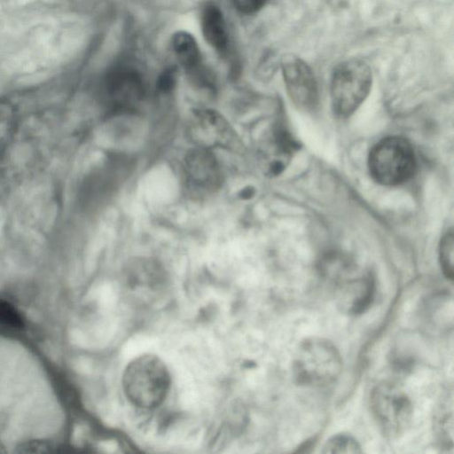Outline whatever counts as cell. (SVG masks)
<instances>
[{
	"label": "cell",
	"mask_w": 454,
	"mask_h": 454,
	"mask_svg": "<svg viewBox=\"0 0 454 454\" xmlns=\"http://www.w3.org/2000/svg\"><path fill=\"white\" fill-rule=\"evenodd\" d=\"M121 384L126 398L132 405L150 410L165 400L170 387V375L159 356L143 354L127 364Z\"/></svg>",
	"instance_id": "obj_1"
},
{
	"label": "cell",
	"mask_w": 454,
	"mask_h": 454,
	"mask_svg": "<svg viewBox=\"0 0 454 454\" xmlns=\"http://www.w3.org/2000/svg\"><path fill=\"white\" fill-rule=\"evenodd\" d=\"M293 370L298 383L308 387H325L339 378L342 360L332 342L321 338H310L300 345Z\"/></svg>",
	"instance_id": "obj_2"
},
{
	"label": "cell",
	"mask_w": 454,
	"mask_h": 454,
	"mask_svg": "<svg viewBox=\"0 0 454 454\" xmlns=\"http://www.w3.org/2000/svg\"><path fill=\"white\" fill-rule=\"evenodd\" d=\"M368 167L372 177L384 185H396L408 180L415 171L416 158L410 143L403 137H389L372 149Z\"/></svg>",
	"instance_id": "obj_3"
},
{
	"label": "cell",
	"mask_w": 454,
	"mask_h": 454,
	"mask_svg": "<svg viewBox=\"0 0 454 454\" xmlns=\"http://www.w3.org/2000/svg\"><path fill=\"white\" fill-rule=\"evenodd\" d=\"M369 65L359 59H349L334 69L331 81L333 109L338 115L352 114L367 97L372 86Z\"/></svg>",
	"instance_id": "obj_4"
},
{
	"label": "cell",
	"mask_w": 454,
	"mask_h": 454,
	"mask_svg": "<svg viewBox=\"0 0 454 454\" xmlns=\"http://www.w3.org/2000/svg\"><path fill=\"white\" fill-rule=\"evenodd\" d=\"M370 407L376 424L388 438H397L409 427L412 405L409 396L399 387L382 382L373 387Z\"/></svg>",
	"instance_id": "obj_5"
},
{
	"label": "cell",
	"mask_w": 454,
	"mask_h": 454,
	"mask_svg": "<svg viewBox=\"0 0 454 454\" xmlns=\"http://www.w3.org/2000/svg\"><path fill=\"white\" fill-rule=\"evenodd\" d=\"M282 69L292 100L301 108H313L317 103L318 93L309 67L299 57L288 54L282 59Z\"/></svg>",
	"instance_id": "obj_6"
},
{
	"label": "cell",
	"mask_w": 454,
	"mask_h": 454,
	"mask_svg": "<svg viewBox=\"0 0 454 454\" xmlns=\"http://www.w3.org/2000/svg\"><path fill=\"white\" fill-rule=\"evenodd\" d=\"M375 289L374 278L370 274L345 281L340 287L339 304L348 314L359 315L372 303Z\"/></svg>",
	"instance_id": "obj_7"
},
{
	"label": "cell",
	"mask_w": 454,
	"mask_h": 454,
	"mask_svg": "<svg viewBox=\"0 0 454 454\" xmlns=\"http://www.w3.org/2000/svg\"><path fill=\"white\" fill-rule=\"evenodd\" d=\"M106 88L111 96L119 99L137 98L143 90L142 76L134 66L121 62L107 74Z\"/></svg>",
	"instance_id": "obj_8"
},
{
	"label": "cell",
	"mask_w": 454,
	"mask_h": 454,
	"mask_svg": "<svg viewBox=\"0 0 454 454\" xmlns=\"http://www.w3.org/2000/svg\"><path fill=\"white\" fill-rule=\"evenodd\" d=\"M201 30L205 40L215 50L223 51L228 37L224 17L221 10L214 4H207L201 13Z\"/></svg>",
	"instance_id": "obj_9"
},
{
	"label": "cell",
	"mask_w": 454,
	"mask_h": 454,
	"mask_svg": "<svg viewBox=\"0 0 454 454\" xmlns=\"http://www.w3.org/2000/svg\"><path fill=\"white\" fill-rule=\"evenodd\" d=\"M171 47L178 62L190 73L200 71V53L194 37L187 32H176L171 40Z\"/></svg>",
	"instance_id": "obj_10"
},
{
	"label": "cell",
	"mask_w": 454,
	"mask_h": 454,
	"mask_svg": "<svg viewBox=\"0 0 454 454\" xmlns=\"http://www.w3.org/2000/svg\"><path fill=\"white\" fill-rule=\"evenodd\" d=\"M188 168L194 179L213 184L216 180V163L206 152L195 151L186 160Z\"/></svg>",
	"instance_id": "obj_11"
},
{
	"label": "cell",
	"mask_w": 454,
	"mask_h": 454,
	"mask_svg": "<svg viewBox=\"0 0 454 454\" xmlns=\"http://www.w3.org/2000/svg\"><path fill=\"white\" fill-rule=\"evenodd\" d=\"M434 429L437 439L444 447H452L453 439V416L452 401L450 404L442 403L434 421Z\"/></svg>",
	"instance_id": "obj_12"
},
{
	"label": "cell",
	"mask_w": 454,
	"mask_h": 454,
	"mask_svg": "<svg viewBox=\"0 0 454 454\" xmlns=\"http://www.w3.org/2000/svg\"><path fill=\"white\" fill-rule=\"evenodd\" d=\"M323 453H361L362 449L358 442L352 436L339 434L329 438L323 446Z\"/></svg>",
	"instance_id": "obj_13"
},
{
	"label": "cell",
	"mask_w": 454,
	"mask_h": 454,
	"mask_svg": "<svg viewBox=\"0 0 454 454\" xmlns=\"http://www.w3.org/2000/svg\"><path fill=\"white\" fill-rule=\"evenodd\" d=\"M453 251H454V240L452 232L445 234L442 238L440 248H439V259L441 267L444 276L452 280L454 270H453Z\"/></svg>",
	"instance_id": "obj_14"
},
{
	"label": "cell",
	"mask_w": 454,
	"mask_h": 454,
	"mask_svg": "<svg viewBox=\"0 0 454 454\" xmlns=\"http://www.w3.org/2000/svg\"><path fill=\"white\" fill-rule=\"evenodd\" d=\"M0 324L14 329H21L23 319L19 312L6 301H0Z\"/></svg>",
	"instance_id": "obj_15"
},
{
	"label": "cell",
	"mask_w": 454,
	"mask_h": 454,
	"mask_svg": "<svg viewBox=\"0 0 454 454\" xmlns=\"http://www.w3.org/2000/svg\"><path fill=\"white\" fill-rule=\"evenodd\" d=\"M235 8L244 14H252L262 9L268 0H231Z\"/></svg>",
	"instance_id": "obj_16"
},
{
	"label": "cell",
	"mask_w": 454,
	"mask_h": 454,
	"mask_svg": "<svg viewBox=\"0 0 454 454\" xmlns=\"http://www.w3.org/2000/svg\"><path fill=\"white\" fill-rule=\"evenodd\" d=\"M20 451L22 452H41L47 451L51 449V443L45 441H33L27 442L25 445L20 447Z\"/></svg>",
	"instance_id": "obj_17"
},
{
	"label": "cell",
	"mask_w": 454,
	"mask_h": 454,
	"mask_svg": "<svg viewBox=\"0 0 454 454\" xmlns=\"http://www.w3.org/2000/svg\"><path fill=\"white\" fill-rule=\"evenodd\" d=\"M175 74L172 70H168L159 79L158 86L160 90L168 91L173 88Z\"/></svg>",
	"instance_id": "obj_18"
},
{
	"label": "cell",
	"mask_w": 454,
	"mask_h": 454,
	"mask_svg": "<svg viewBox=\"0 0 454 454\" xmlns=\"http://www.w3.org/2000/svg\"><path fill=\"white\" fill-rule=\"evenodd\" d=\"M254 189L251 188V187H246L244 188L240 192H239V196L240 198H242L243 200H247V199H250L251 197H253L254 195Z\"/></svg>",
	"instance_id": "obj_19"
},
{
	"label": "cell",
	"mask_w": 454,
	"mask_h": 454,
	"mask_svg": "<svg viewBox=\"0 0 454 454\" xmlns=\"http://www.w3.org/2000/svg\"><path fill=\"white\" fill-rule=\"evenodd\" d=\"M6 450H4V445L1 443L0 442V452H5Z\"/></svg>",
	"instance_id": "obj_20"
}]
</instances>
